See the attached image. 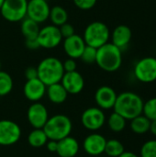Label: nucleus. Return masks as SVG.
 Returning <instances> with one entry per match:
<instances>
[{
    "mask_svg": "<svg viewBox=\"0 0 156 157\" xmlns=\"http://www.w3.org/2000/svg\"><path fill=\"white\" fill-rule=\"evenodd\" d=\"M110 38V31L108 27L101 21H93L89 23L85 29L83 39L86 45L98 49L103 46Z\"/></svg>",
    "mask_w": 156,
    "mask_h": 157,
    "instance_id": "5",
    "label": "nucleus"
},
{
    "mask_svg": "<svg viewBox=\"0 0 156 157\" xmlns=\"http://www.w3.org/2000/svg\"><path fill=\"white\" fill-rule=\"evenodd\" d=\"M46 95L49 100L53 104H63L68 97V93L61 83H56L48 86L46 88Z\"/></svg>",
    "mask_w": 156,
    "mask_h": 157,
    "instance_id": "20",
    "label": "nucleus"
},
{
    "mask_svg": "<svg viewBox=\"0 0 156 157\" xmlns=\"http://www.w3.org/2000/svg\"><path fill=\"white\" fill-rule=\"evenodd\" d=\"M97 0H73L74 6L81 10H90L92 9Z\"/></svg>",
    "mask_w": 156,
    "mask_h": 157,
    "instance_id": "31",
    "label": "nucleus"
},
{
    "mask_svg": "<svg viewBox=\"0 0 156 157\" xmlns=\"http://www.w3.org/2000/svg\"><path fill=\"white\" fill-rule=\"evenodd\" d=\"M25 45L29 50H36L40 48L37 39H27L25 40Z\"/></svg>",
    "mask_w": 156,
    "mask_h": 157,
    "instance_id": "35",
    "label": "nucleus"
},
{
    "mask_svg": "<svg viewBox=\"0 0 156 157\" xmlns=\"http://www.w3.org/2000/svg\"><path fill=\"white\" fill-rule=\"evenodd\" d=\"M51 6L47 0H29L27 6V17L40 24L49 19Z\"/></svg>",
    "mask_w": 156,
    "mask_h": 157,
    "instance_id": "11",
    "label": "nucleus"
},
{
    "mask_svg": "<svg viewBox=\"0 0 156 157\" xmlns=\"http://www.w3.org/2000/svg\"><path fill=\"white\" fill-rule=\"evenodd\" d=\"M42 129L49 140L60 141L71 134L73 123L66 115L55 114L48 119Z\"/></svg>",
    "mask_w": 156,
    "mask_h": 157,
    "instance_id": "4",
    "label": "nucleus"
},
{
    "mask_svg": "<svg viewBox=\"0 0 156 157\" xmlns=\"http://www.w3.org/2000/svg\"><path fill=\"white\" fill-rule=\"evenodd\" d=\"M151 121L144 115H140L131 120V129L136 134H144L150 130Z\"/></svg>",
    "mask_w": 156,
    "mask_h": 157,
    "instance_id": "24",
    "label": "nucleus"
},
{
    "mask_svg": "<svg viewBox=\"0 0 156 157\" xmlns=\"http://www.w3.org/2000/svg\"><path fill=\"white\" fill-rule=\"evenodd\" d=\"M4 1H5V0H0V8H1V6H2V5H3V3H4Z\"/></svg>",
    "mask_w": 156,
    "mask_h": 157,
    "instance_id": "39",
    "label": "nucleus"
},
{
    "mask_svg": "<svg viewBox=\"0 0 156 157\" xmlns=\"http://www.w3.org/2000/svg\"><path fill=\"white\" fill-rule=\"evenodd\" d=\"M59 29H60V32H61V35H62L63 39H66V38L71 37L74 34H75L74 26L72 24L68 23V22H66V23L63 24L62 26H60Z\"/></svg>",
    "mask_w": 156,
    "mask_h": 157,
    "instance_id": "32",
    "label": "nucleus"
},
{
    "mask_svg": "<svg viewBox=\"0 0 156 157\" xmlns=\"http://www.w3.org/2000/svg\"><path fill=\"white\" fill-rule=\"evenodd\" d=\"M143 114L151 121L156 120V98L148 99L143 104Z\"/></svg>",
    "mask_w": 156,
    "mask_h": 157,
    "instance_id": "28",
    "label": "nucleus"
},
{
    "mask_svg": "<svg viewBox=\"0 0 156 157\" xmlns=\"http://www.w3.org/2000/svg\"><path fill=\"white\" fill-rule=\"evenodd\" d=\"M81 122L85 129L91 132H97L104 126L106 116L103 109L98 107H91L82 113Z\"/></svg>",
    "mask_w": 156,
    "mask_h": 157,
    "instance_id": "9",
    "label": "nucleus"
},
{
    "mask_svg": "<svg viewBox=\"0 0 156 157\" xmlns=\"http://www.w3.org/2000/svg\"><path fill=\"white\" fill-rule=\"evenodd\" d=\"M0 70H1V61H0Z\"/></svg>",
    "mask_w": 156,
    "mask_h": 157,
    "instance_id": "40",
    "label": "nucleus"
},
{
    "mask_svg": "<svg viewBox=\"0 0 156 157\" xmlns=\"http://www.w3.org/2000/svg\"><path fill=\"white\" fill-rule=\"evenodd\" d=\"M28 1H29V0H28Z\"/></svg>",
    "mask_w": 156,
    "mask_h": 157,
    "instance_id": "41",
    "label": "nucleus"
},
{
    "mask_svg": "<svg viewBox=\"0 0 156 157\" xmlns=\"http://www.w3.org/2000/svg\"><path fill=\"white\" fill-rule=\"evenodd\" d=\"M126 121L127 120H125L120 114L113 112L109 115L108 119V126L110 129V131L114 132H120L126 127Z\"/></svg>",
    "mask_w": 156,
    "mask_h": 157,
    "instance_id": "25",
    "label": "nucleus"
},
{
    "mask_svg": "<svg viewBox=\"0 0 156 157\" xmlns=\"http://www.w3.org/2000/svg\"><path fill=\"white\" fill-rule=\"evenodd\" d=\"M28 0H5L0 13L8 22H19L27 17Z\"/></svg>",
    "mask_w": 156,
    "mask_h": 157,
    "instance_id": "6",
    "label": "nucleus"
},
{
    "mask_svg": "<svg viewBox=\"0 0 156 157\" xmlns=\"http://www.w3.org/2000/svg\"><path fill=\"white\" fill-rule=\"evenodd\" d=\"M60 83L65 88L67 93L71 95H77L81 93L85 87V79L76 70L64 73Z\"/></svg>",
    "mask_w": 156,
    "mask_h": 157,
    "instance_id": "13",
    "label": "nucleus"
},
{
    "mask_svg": "<svg viewBox=\"0 0 156 157\" xmlns=\"http://www.w3.org/2000/svg\"><path fill=\"white\" fill-rule=\"evenodd\" d=\"M46 148L50 153H56L58 148V141L54 140H48L46 144Z\"/></svg>",
    "mask_w": 156,
    "mask_h": 157,
    "instance_id": "36",
    "label": "nucleus"
},
{
    "mask_svg": "<svg viewBox=\"0 0 156 157\" xmlns=\"http://www.w3.org/2000/svg\"><path fill=\"white\" fill-rule=\"evenodd\" d=\"M119 157H139L136 154H134V153H132V152H126V151H124L120 155Z\"/></svg>",
    "mask_w": 156,
    "mask_h": 157,
    "instance_id": "38",
    "label": "nucleus"
},
{
    "mask_svg": "<svg viewBox=\"0 0 156 157\" xmlns=\"http://www.w3.org/2000/svg\"><path fill=\"white\" fill-rule=\"evenodd\" d=\"M25 77L27 80H31V79H35L38 78V71H37V67H33V66H29L25 70Z\"/></svg>",
    "mask_w": 156,
    "mask_h": 157,
    "instance_id": "34",
    "label": "nucleus"
},
{
    "mask_svg": "<svg viewBox=\"0 0 156 157\" xmlns=\"http://www.w3.org/2000/svg\"><path fill=\"white\" fill-rule=\"evenodd\" d=\"M134 75L142 83H152L156 80V58L144 57L134 66Z\"/></svg>",
    "mask_w": 156,
    "mask_h": 157,
    "instance_id": "7",
    "label": "nucleus"
},
{
    "mask_svg": "<svg viewBox=\"0 0 156 157\" xmlns=\"http://www.w3.org/2000/svg\"><path fill=\"white\" fill-rule=\"evenodd\" d=\"M110 37L111 43L121 50L130 43L132 37V32L130 27L126 25H120L114 29Z\"/></svg>",
    "mask_w": 156,
    "mask_h": 157,
    "instance_id": "19",
    "label": "nucleus"
},
{
    "mask_svg": "<svg viewBox=\"0 0 156 157\" xmlns=\"http://www.w3.org/2000/svg\"><path fill=\"white\" fill-rule=\"evenodd\" d=\"M141 157H156V140H150L141 148Z\"/></svg>",
    "mask_w": 156,
    "mask_h": 157,
    "instance_id": "30",
    "label": "nucleus"
},
{
    "mask_svg": "<svg viewBox=\"0 0 156 157\" xmlns=\"http://www.w3.org/2000/svg\"><path fill=\"white\" fill-rule=\"evenodd\" d=\"M27 119L32 128L42 129L49 119L48 109L42 103L33 102L28 109Z\"/></svg>",
    "mask_w": 156,
    "mask_h": 157,
    "instance_id": "12",
    "label": "nucleus"
},
{
    "mask_svg": "<svg viewBox=\"0 0 156 157\" xmlns=\"http://www.w3.org/2000/svg\"><path fill=\"white\" fill-rule=\"evenodd\" d=\"M38 78L46 86L60 83L64 74L63 62L56 57H46L37 66Z\"/></svg>",
    "mask_w": 156,
    "mask_h": 157,
    "instance_id": "3",
    "label": "nucleus"
},
{
    "mask_svg": "<svg viewBox=\"0 0 156 157\" xmlns=\"http://www.w3.org/2000/svg\"><path fill=\"white\" fill-rule=\"evenodd\" d=\"M116 91L108 86H102L98 87L95 93V101L97 107L101 109H113L116 99H117Z\"/></svg>",
    "mask_w": 156,
    "mask_h": 157,
    "instance_id": "15",
    "label": "nucleus"
},
{
    "mask_svg": "<svg viewBox=\"0 0 156 157\" xmlns=\"http://www.w3.org/2000/svg\"><path fill=\"white\" fill-rule=\"evenodd\" d=\"M97 49L86 45L83 51V53L81 54L79 59H81L85 63H87V64L94 63H96V59H97Z\"/></svg>",
    "mask_w": 156,
    "mask_h": 157,
    "instance_id": "29",
    "label": "nucleus"
},
{
    "mask_svg": "<svg viewBox=\"0 0 156 157\" xmlns=\"http://www.w3.org/2000/svg\"><path fill=\"white\" fill-rule=\"evenodd\" d=\"M13 89V79L11 75L0 70V97L8 95Z\"/></svg>",
    "mask_w": 156,
    "mask_h": 157,
    "instance_id": "27",
    "label": "nucleus"
},
{
    "mask_svg": "<svg viewBox=\"0 0 156 157\" xmlns=\"http://www.w3.org/2000/svg\"><path fill=\"white\" fill-rule=\"evenodd\" d=\"M47 86L39 79L27 80L23 87L25 98L31 102H39L46 94Z\"/></svg>",
    "mask_w": 156,
    "mask_h": 157,
    "instance_id": "17",
    "label": "nucleus"
},
{
    "mask_svg": "<svg viewBox=\"0 0 156 157\" xmlns=\"http://www.w3.org/2000/svg\"><path fill=\"white\" fill-rule=\"evenodd\" d=\"M40 29V28L39 26V23L35 22L34 20H32L27 17L21 20L20 30H21L22 35L25 37V40L37 39Z\"/></svg>",
    "mask_w": 156,
    "mask_h": 157,
    "instance_id": "21",
    "label": "nucleus"
},
{
    "mask_svg": "<svg viewBox=\"0 0 156 157\" xmlns=\"http://www.w3.org/2000/svg\"><path fill=\"white\" fill-rule=\"evenodd\" d=\"M79 148L80 146L78 141L69 135L58 141V148L56 154L59 157H74L78 154Z\"/></svg>",
    "mask_w": 156,
    "mask_h": 157,
    "instance_id": "18",
    "label": "nucleus"
},
{
    "mask_svg": "<svg viewBox=\"0 0 156 157\" xmlns=\"http://www.w3.org/2000/svg\"><path fill=\"white\" fill-rule=\"evenodd\" d=\"M49 19L51 21V24L57 27L62 26L66 23L68 20V12L62 6H54L50 9Z\"/></svg>",
    "mask_w": 156,
    "mask_h": 157,
    "instance_id": "22",
    "label": "nucleus"
},
{
    "mask_svg": "<svg viewBox=\"0 0 156 157\" xmlns=\"http://www.w3.org/2000/svg\"><path fill=\"white\" fill-rule=\"evenodd\" d=\"M63 66L64 73L75 71L76 70V62H75V59H72V58L66 59L63 63Z\"/></svg>",
    "mask_w": 156,
    "mask_h": 157,
    "instance_id": "33",
    "label": "nucleus"
},
{
    "mask_svg": "<svg viewBox=\"0 0 156 157\" xmlns=\"http://www.w3.org/2000/svg\"><path fill=\"white\" fill-rule=\"evenodd\" d=\"M149 132H151L152 134H154V136H156V120L155 121H151V125H150Z\"/></svg>",
    "mask_w": 156,
    "mask_h": 157,
    "instance_id": "37",
    "label": "nucleus"
},
{
    "mask_svg": "<svg viewBox=\"0 0 156 157\" xmlns=\"http://www.w3.org/2000/svg\"><path fill=\"white\" fill-rule=\"evenodd\" d=\"M96 63L97 66L108 73L119 70L122 63L121 50L111 42H107L97 51Z\"/></svg>",
    "mask_w": 156,
    "mask_h": 157,
    "instance_id": "2",
    "label": "nucleus"
},
{
    "mask_svg": "<svg viewBox=\"0 0 156 157\" xmlns=\"http://www.w3.org/2000/svg\"><path fill=\"white\" fill-rule=\"evenodd\" d=\"M21 129L17 123L9 120L0 121V146H10L18 142Z\"/></svg>",
    "mask_w": 156,
    "mask_h": 157,
    "instance_id": "10",
    "label": "nucleus"
},
{
    "mask_svg": "<svg viewBox=\"0 0 156 157\" xmlns=\"http://www.w3.org/2000/svg\"><path fill=\"white\" fill-rule=\"evenodd\" d=\"M107 139L97 132L87 135L83 142L84 151L92 156H97L105 152Z\"/></svg>",
    "mask_w": 156,
    "mask_h": 157,
    "instance_id": "14",
    "label": "nucleus"
},
{
    "mask_svg": "<svg viewBox=\"0 0 156 157\" xmlns=\"http://www.w3.org/2000/svg\"><path fill=\"white\" fill-rule=\"evenodd\" d=\"M124 151V145L121 142L116 139H111L107 141L104 153L110 157H119Z\"/></svg>",
    "mask_w": 156,
    "mask_h": 157,
    "instance_id": "26",
    "label": "nucleus"
},
{
    "mask_svg": "<svg viewBox=\"0 0 156 157\" xmlns=\"http://www.w3.org/2000/svg\"><path fill=\"white\" fill-rule=\"evenodd\" d=\"M85 47L86 42L83 37H81L78 34H74L71 37L63 39V48L68 58L79 59L81 54L83 53Z\"/></svg>",
    "mask_w": 156,
    "mask_h": 157,
    "instance_id": "16",
    "label": "nucleus"
},
{
    "mask_svg": "<svg viewBox=\"0 0 156 157\" xmlns=\"http://www.w3.org/2000/svg\"><path fill=\"white\" fill-rule=\"evenodd\" d=\"M48 140L43 129H34L28 135V144L33 148H40L46 145Z\"/></svg>",
    "mask_w": 156,
    "mask_h": 157,
    "instance_id": "23",
    "label": "nucleus"
},
{
    "mask_svg": "<svg viewBox=\"0 0 156 157\" xmlns=\"http://www.w3.org/2000/svg\"><path fill=\"white\" fill-rule=\"evenodd\" d=\"M143 98L138 94L127 91L118 95L113 109L125 120L131 121L143 114Z\"/></svg>",
    "mask_w": 156,
    "mask_h": 157,
    "instance_id": "1",
    "label": "nucleus"
},
{
    "mask_svg": "<svg viewBox=\"0 0 156 157\" xmlns=\"http://www.w3.org/2000/svg\"><path fill=\"white\" fill-rule=\"evenodd\" d=\"M37 40L40 45V48H56L63 40V37L61 35L59 27L51 24L43 28H40L37 37Z\"/></svg>",
    "mask_w": 156,
    "mask_h": 157,
    "instance_id": "8",
    "label": "nucleus"
}]
</instances>
